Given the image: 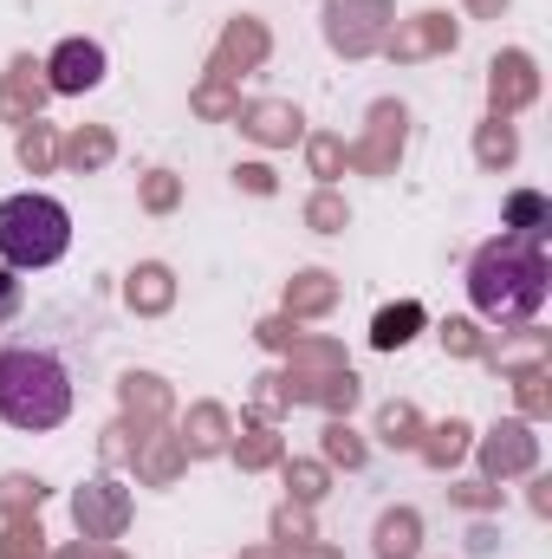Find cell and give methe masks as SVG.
Listing matches in <instances>:
<instances>
[{
	"instance_id": "cell-2",
	"label": "cell",
	"mask_w": 552,
	"mask_h": 559,
	"mask_svg": "<svg viewBox=\"0 0 552 559\" xmlns=\"http://www.w3.org/2000/svg\"><path fill=\"white\" fill-rule=\"evenodd\" d=\"M72 417V371L46 345H7L0 352V423L7 429H59Z\"/></svg>"
},
{
	"instance_id": "cell-4",
	"label": "cell",
	"mask_w": 552,
	"mask_h": 559,
	"mask_svg": "<svg viewBox=\"0 0 552 559\" xmlns=\"http://www.w3.org/2000/svg\"><path fill=\"white\" fill-rule=\"evenodd\" d=\"M105 79V46L92 39H65L59 59H52V92H92Z\"/></svg>"
},
{
	"instance_id": "cell-3",
	"label": "cell",
	"mask_w": 552,
	"mask_h": 559,
	"mask_svg": "<svg viewBox=\"0 0 552 559\" xmlns=\"http://www.w3.org/2000/svg\"><path fill=\"white\" fill-rule=\"evenodd\" d=\"M65 248H72V215H65V202L33 195V189L0 202V261H7L13 274L52 267V261H65Z\"/></svg>"
},
{
	"instance_id": "cell-1",
	"label": "cell",
	"mask_w": 552,
	"mask_h": 559,
	"mask_svg": "<svg viewBox=\"0 0 552 559\" xmlns=\"http://www.w3.org/2000/svg\"><path fill=\"white\" fill-rule=\"evenodd\" d=\"M468 299L481 319H501V325H520L547 306V254L533 248V235H501L475 254L468 267Z\"/></svg>"
},
{
	"instance_id": "cell-5",
	"label": "cell",
	"mask_w": 552,
	"mask_h": 559,
	"mask_svg": "<svg viewBox=\"0 0 552 559\" xmlns=\"http://www.w3.org/2000/svg\"><path fill=\"white\" fill-rule=\"evenodd\" d=\"M13 306V267H0V312Z\"/></svg>"
}]
</instances>
